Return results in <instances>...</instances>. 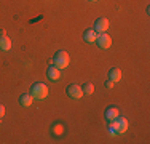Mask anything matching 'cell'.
Segmentation results:
<instances>
[{"mask_svg": "<svg viewBox=\"0 0 150 144\" xmlns=\"http://www.w3.org/2000/svg\"><path fill=\"white\" fill-rule=\"evenodd\" d=\"M70 63V58H69V53L64 51V50H59L56 51V55L53 56V66H56L58 69H66Z\"/></svg>", "mask_w": 150, "mask_h": 144, "instance_id": "obj_1", "label": "cell"}, {"mask_svg": "<svg viewBox=\"0 0 150 144\" xmlns=\"http://www.w3.org/2000/svg\"><path fill=\"white\" fill-rule=\"evenodd\" d=\"M30 96L34 99H45L48 96V86L43 82H37L30 86Z\"/></svg>", "mask_w": 150, "mask_h": 144, "instance_id": "obj_2", "label": "cell"}, {"mask_svg": "<svg viewBox=\"0 0 150 144\" xmlns=\"http://www.w3.org/2000/svg\"><path fill=\"white\" fill-rule=\"evenodd\" d=\"M66 93H67V96L72 98V99H80L81 96H83V90H81V86L77 85V83H70L67 86Z\"/></svg>", "mask_w": 150, "mask_h": 144, "instance_id": "obj_3", "label": "cell"}, {"mask_svg": "<svg viewBox=\"0 0 150 144\" xmlns=\"http://www.w3.org/2000/svg\"><path fill=\"white\" fill-rule=\"evenodd\" d=\"M96 43H98L99 48H109L110 45H112V38H110V35L107 34V32H102V34H98V38H96Z\"/></svg>", "mask_w": 150, "mask_h": 144, "instance_id": "obj_4", "label": "cell"}, {"mask_svg": "<svg viewBox=\"0 0 150 144\" xmlns=\"http://www.w3.org/2000/svg\"><path fill=\"white\" fill-rule=\"evenodd\" d=\"M109 29V19L107 18H98L94 23V31L98 34H102V32H107Z\"/></svg>", "mask_w": 150, "mask_h": 144, "instance_id": "obj_5", "label": "cell"}, {"mask_svg": "<svg viewBox=\"0 0 150 144\" xmlns=\"http://www.w3.org/2000/svg\"><path fill=\"white\" fill-rule=\"evenodd\" d=\"M115 122H117V135H123V133H126V130H128V118L118 115V117L115 118Z\"/></svg>", "mask_w": 150, "mask_h": 144, "instance_id": "obj_6", "label": "cell"}, {"mask_svg": "<svg viewBox=\"0 0 150 144\" xmlns=\"http://www.w3.org/2000/svg\"><path fill=\"white\" fill-rule=\"evenodd\" d=\"M46 77L50 78V80H53V82H58L59 78H61V69H58L56 66H50L48 67V71H46Z\"/></svg>", "mask_w": 150, "mask_h": 144, "instance_id": "obj_7", "label": "cell"}, {"mask_svg": "<svg viewBox=\"0 0 150 144\" xmlns=\"http://www.w3.org/2000/svg\"><path fill=\"white\" fill-rule=\"evenodd\" d=\"M105 120L109 122V120H115L117 117L120 115V112H118V109H117L115 106H110V107H107L105 109Z\"/></svg>", "mask_w": 150, "mask_h": 144, "instance_id": "obj_8", "label": "cell"}, {"mask_svg": "<svg viewBox=\"0 0 150 144\" xmlns=\"http://www.w3.org/2000/svg\"><path fill=\"white\" fill-rule=\"evenodd\" d=\"M96 38H98V32H96L94 29H88V31H85V34H83V40L85 42L93 43V42H96Z\"/></svg>", "mask_w": 150, "mask_h": 144, "instance_id": "obj_9", "label": "cell"}, {"mask_svg": "<svg viewBox=\"0 0 150 144\" xmlns=\"http://www.w3.org/2000/svg\"><path fill=\"white\" fill-rule=\"evenodd\" d=\"M109 78L113 82V83H117V82L121 80V71L118 67H112V69L109 71Z\"/></svg>", "mask_w": 150, "mask_h": 144, "instance_id": "obj_10", "label": "cell"}, {"mask_svg": "<svg viewBox=\"0 0 150 144\" xmlns=\"http://www.w3.org/2000/svg\"><path fill=\"white\" fill-rule=\"evenodd\" d=\"M10 48H11V40L6 37V34L0 35V50L2 51H8Z\"/></svg>", "mask_w": 150, "mask_h": 144, "instance_id": "obj_11", "label": "cell"}, {"mask_svg": "<svg viewBox=\"0 0 150 144\" xmlns=\"http://www.w3.org/2000/svg\"><path fill=\"white\" fill-rule=\"evenodd\" d=\"M32 103H34V98L30 96V93H29V95H26V93H24V95H21L19 104L23 107H29V106H32Z\"/></svg>", "mask_w": 150, "mask_h": 144, "instance_id": "obj_12", "label": "cell"}, {"mask_svg": "<svg viewBox=\"0 0 150 144\" xmlns=\"http://www.w3.org/2000/svg\"><path fill=\"white\" fill-rule=\"evenodd\" d=\"M64 130H66V127H64V123H61V122H56V123H53L51 127V133L54 136H61L64 133Z\"/></svg>", "mask_w": 150, "mask_h": 144, "instance_id": "obj_13", "label": "cell"}, {"mask_svg": "<svg viewBox=\"0 0 150 144\" xmlns=\"http://www.w3.org/2000/svg\"><path fill=\"white\" fill-rule=\"evenodd\" d=\"M81 90H83V95H93V93H94V85L90 83V82H86V83L81 86Z\"/></svg>", "mask_w": 150, "mask_h": 144, "instance_id": "obj_14", "label": "cell"}, {"mask_svg": "<svg viewBox=\"0 0 150 144\" xmlns=\"http://www.w3.org/2000/svg\"><path fill=\"white\" fill-rule=\"evenodd\" d=\"M107 130H109V133H110V135H117V122H115V120H109Z\"/></svg>", "mask_w": 150, "mask_h": 144, "instance_id": "obj_15", "label": "cell"}, {"mask_svg": "<svg viewBox=\"0 0 150 144\" xmlns=\"http://www.w3.org/2000/svg\"><path fill=\"white\" fill-rule=\"evenodd\" d=\"M3 115H5V106H3V104H0V120L3 118Z\"/></svg>", "mask_w": 150, "mask_h": 144, "instance_id": "obj_16", "label": "cell"}, {"mask_svg": "<svg viewBox=\"0 0 150 144\" xmlns=\"http://www.w3.org/2000/svg\"><path fill=\"white\" fill-rule=\"evenodd\" d=\"M113 85H115V83H113V82L110 80V78L105 82V88H109V90H110V88H113Z\"/></svg>", "mask_w": 150, "mask_h": 144, "instance_id": "obj_17", "label": "cell"}, {"mask_svg": "<svg viewBox=\"0 0 150 144\" xmlns=\"http://www.w3.org/2000/svg\"><path fill=\"white\" fill-rule=\"evenodd\" d=\"M90 2H98V0H90Z\"/></svg>", "mask_w": 150, "mask_h": 144, "instance_id": "obj_18", "label": "cell"}]
</instances>
